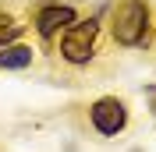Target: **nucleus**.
I'll return each mask as SVG.
<instances>
[{"label": "nucleus", "instance_id": "f257e3e1", "mask_svg": "<svg viewBox=\"0 0 156 152\" xmlns=\"http://www.w3.org/2000/svg\"><path fill=\"white\" fill-rule=\"evenodd\" d=\"M114 39L121 46H142L149 39V4L146 0H124L114 11Z\"/></svg>", "mask_w": 156, "mask_h": 152}, {"label": "nucleus", "instance_id": "f03ea898", "mask_svg": "<svg viewBox=\"0 0 156 152\" xmlns=\"http://www.w3.org/2000/svg\"><path fill=\"white\" fill-rule=\"evenodd\" d=\"M96 36H99V25L92 18L68 25V29H64V39H60L64 60H68V64H89L92 50H96Z\"/></svg>", "mask_w": 156, "mask_h": 152}, {"label": "nucleus", "instance_id": "7ed1b4c3", "mask_svg": "<svg viewBox=\"0 0 156 152\" xmlns=\"http://www.w3.org/2000/svg\"><path fill=\"white\" fill-rule=\"evenodd\" d=\"M89 117H92V127H96L99 134H121L124 124H128V106L121 103L117 95H103V99L92 103Z\"/></svg>", "mask_w": 156, "mask_h": 152}, {"label": "nucleus", "instance_id": "20e7f679", "mask_svg": "<svg viewBox=\"0 0 156 152\" xmlns=\"http://www.w3.org/2000/svg\"><path fill=\"white\" fill-rule=\"evenodd\" d=\"M68 25H75V11L71 7H60V4H53V7H43L36 14V32L39 36H53V32L68 29Z\"/></svg>", "mask_w": 156, "mask_h": 152}, {"label": "nucleus", "instance_id": "39448f33", "mask_svg": "<svg viewBox=\"0 0 156 152\" xmlns=\"http://www.w3.org/2000/svg\"><path fill=\"white\" fill-rule=\"evenodd\" d=\"M32 46H21V43H14V46H4L0 50V67L4 71H21V67L32 64Z\"/></svg>", "mask_w": 156, "mask_h": 152}, {"label": "nucleus", "instance_id": "423d86ee", "mask_svg": "<svg viewBox=\"0 0 156 152\" xmlns=\"http://www.w3.org/2000/svg\"><path fill=\"white\" fill-rule=\"evenodd\" d=\"M18 32H21V25H14V21H11L7 29H0V46H7V43H11L14 36H18Z\"/></svg>", "mask_w": 156, "mask_h": 152}, {"label": "nucleus", "instance_id": "0eeeda50", "mask_svg": "<svg viewBox=\"0 0 156 152\" xmlns=\"http://www.w3.org/2000/svg\"><path fill=\"white\" fill-rule=\"evenodd\" d=\"M7 25H11V18H7V14H0V29H7Z\"/></svg>", "mask_w": 156, "mask_h": 152}]
</instances>
